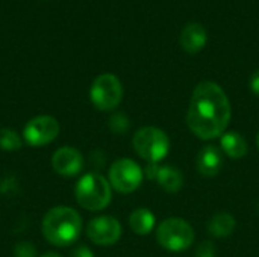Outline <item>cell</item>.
<instances>
[{
	"label": "cell",
	"mask_w": 259,
	"mask_h": 257,
	"mask_svg": "<svg viewBox=\"0 0 259 257\" xmlns=\"http://www.w3.org/2000/svg\"><path fill=\"white\" fill-rule=\"evenodd\" d=\"M132 147L141 159L150 164H158L170 151V138L164 130L146 126L135 132Z\"/></svg>",
	"instance_id": "277c9868"
},
{
	"label": "cell",
	"mask_w": 259,
	"mask_h": 257,
	"mask_svg": "<svg viewBox=\"0 0 259 257\" xmlns=\"http://www.w3.org/2000/svg\"><path fill=\"white\" fill-rule=\"evenodd\" d=\"M52 167L64 177H74L83 168V158L73 147H61L52 156Z\"/></svg>",
	"instance_id": "30bf717a"
},
{
	"label": "cell",
	"mask_w": 259,
	"mask_h": 257,
	"mask_svg": "<svg viewBox=\"0 0 259 257\" xmlns=\"http://www.w3.org/2000/svg\"><path fill=\"white\" fill-rule=\"evenodd\" d=\"M206 41H208V33L200 23H188L182 29L179 36L181 47L184 48V52L190 55H196L202 52L203 47L206 45Z\"/></svg>",
	"instance_id": "7c38bea8"
},
{
	"label": "cell",
	"mask_w": 259,
	"mask_h": 257,
	"mask_svg": "<svg viewBox=\"0 0 259 257\" xmlns=\"http://www.w3.org/2000/svg\"><path fill=\"white\" fill-rule=\"evenodd\" d=\"M250 89L255 95L259 97V70H256L250 77Z\"/></svg>",
	"instance_id": "7402d4cb"
},
{
	"label": "cell",
	"mask_w": 259,
	"mask_h": 257,
	"mask_svg": "<svg viewBox=\"0 0 259 257\" xmlns=\"http://www.w3.org/2000/svg\"><path fill=\"white\" fill-rule=\"evenodd\" d=\"M44 238L56 247H68L76 242L82 232L80 215L67 206L52 208L42 218Z\"/></svg>",
	"instance_id": "7a4b0ae2"
},
{
	"label": "cell",
	"mask_w": 259,
	"mask_h": 257,
	"mask_svg": "<svg viewBox=\"0 0 259 257\" xmlns=\"http://www.w3.org/2000/svg\"><path fill=\"white\" fill-rule=\"evenodd\" d=\"M256 145H258V150H259V132H258V135H256Z\"/></svg>",
	"instance_id": "cb8c5ba5"
},
{
	"label": "cell",
	"mask_w": 259,
	"mask_h": 257,
	"mask_svg": "<svg viewBox=\"0 0 259 257\" xmlns=\"http://www.w3.org/2000/svg\"><path fill=\"white\" fill-rule=\"evenodd\" d=\"M21 147V138L15 130L2 129L0 130V148L5 151H17Z\"/></svg>",
	"instance_id": "e0dca14e"
},
{
	"label": "cell",
	"mask_w": 259,
	"mask_h": 257,
	"mask_svg": "<svg viewBox=\"0 0 259 257\" xmlns=\"http://www.w3.org/2000/svg\"><path fill=\"white\" fill-rule=\"evenodd\" d=\"M14 254H15V257H35L36 256V248L30 242H20L15 245Z\"/></svg>",
	"instance_id": "d6986e66"
},
{
	"label": "cell",
	"mask_w": 259,
	"mask_h": 257,
	"mask_svg": "<svg viewBox=\"0 0 259 257\" xmlns=\"http://www.w3.org/2000/svg\"><path fill=\"white\" fill-rule=\"evenodd\" d=\"M237 221L228 212H219L208 221V233L214 238H228L235 232Z\"/></svg>",
	"instance_id": "9a60e30c"
},
{
	"label": "cell",
	"mask_w": 259,
	"mask_h": 257,
	"mask_svg": "<svg viewBox=\"0 0 259 257\" xmlns=\"http://www.w3.org/2000/svg\"><path fill=\"white\" fill-rule=\"evenodd\" d=\"M144 179L143 168L129 158L117 159L109 168V185L120 194L137 191Z\"/></svg>",
	"instance_id": "52a82bcc"
},
{
	"label": "cell",
	"mask_w": 259,
	"mask_h": 257,
	"mask_svg": "<svg viewBox=\"0 0 259 257\" xmlns=\"http://www.w3.org/2000/svg\"><path fill=\"white\" fill-rule=\"evenodd\" d=\"M220 145H222V151L228 158L235 161L243 159L249 151L247 141L240 132H225L220 138Z\"/></svg>",
	"instance_id": "5bb4252c"
},
{
	"label": "cell",
	"mask_w": 259,
	"mask_h": 257,
	"mask_svg": "<svg viewBox=\"0 0 259 257\" xmlns=\"http://www.w3.org/2000/svg\"><path fill=\"white\" fill-rule=\"evenodd\" d=\"M41 257H61L59 254H56V253H46V254H42Z\"/></svg>",
	"instance_id": "603a6c76"
},
{
	"label": "cell",
	"mask_w": 259,
	"mask_h": 257,
	"mask_svg": "<svg viewBox=\"0 0 259 257\" xmlns=\"http://www.w3.org/2000/svg\"><path fill=\"white\" fill-rule=\"evenodd\" d=\"M109 129L114 132V133H124L127 132L129 129V120L124 114H114L109 120Z\"/></svg>",
	"instance_id": "ac0fdd59"
},
{
	"label": "cell",
	"mask_w": 259,
	"mask_h": 257,
	"mask_svg": "<svg viewBox=\"0 0 259 257\" xmlns=\"http://www.w3.org/2000/svg\"><path fill=\"white\" fill-rule=\"evenodd\" d=\"M87 236L96 245H114L121 238V224L109 215L93 218L87 226Z\"/></svg>",
	"instance_id": "9c48e42d"
},
{
	"label": "cell",
	"mask_w": 259,
	"mask_h": 257,
	"mask_svg": "<svg viewBox=\"0 0 259 257\" xmlns=\"http://www.w3.org/2000/svg\"><path fill=\"white\" fill-rule=\"evenodd\" d=\"M59 123L55 117L38 115L27 121L23 129V138L30 147H42L50 144L59 135Z\"/></svg>",
	"instance_id": "ba28073f"
},
{
	"label": "cell",
	"mask_w": 259,
	"mask_h": 257,
	"mask_svg": "<svg viewBox=\"0 0 259 257\" xmlns=\"http://www.w3.org/2000/svg\"><path fill=\"white\" fill-rule=\"evenodd\" d=\"M155 180L168 194H176L184 186V174H182V171L179 168H176V167H171V165L158 167Z\"/></svg>",
	"instance_id": "4fadbf2b"
},
{
	"label": "cell",
	"mask_w": 259,
	"mask_h": 257,
	"mask_svg": "<svg viewBox=\"0 0 259 257\" xmlns=\"http://www.w3.org/2000/svg\"><path fill=\"white\" fill-rule=\"evenodd\" d=\"M194 257H215V247L211 241H203L197 245Z\"/></svg>",
	"instance_id": "ffe728a7"
},
{
	"label": "cell",
	"mask_w": 259,
	"mask_h": 257,
	"mask_svg": "<svg viewBox=\"0 0 259 257\" xmlns=\"http://www.w3.org/2000/svg\"><path fill=\"white\" fill-rule=\"evenodd\" d=\"M196 168L205 177H215L223 168V151L215 145H205L196 158Z\"/></svg>",
	"instance_id": "8fae6325"
},
{
	"label": "cell",
	"mask_w": 259,
	"mask_h": 257,
	"mask_svg": "<svg viewBox=\"0 0 259 257\" xmlns=\"http://www.w3.org/2000/svg\"><path fill=\"white\" fill-rule=\"evenodd\" d=\"M90 98L96 109L103 112L114 111L123 98V85L120 79L111 73L100 74L91 85Z\"/></svg>",
	"instance_id": "8992f818"
},
{
	"label": "cell",
	"mask_w": 259,
	"mask_h": 257,
	"mask_svg": "<svg viewBox=\"0 0 259 257\" xmlns=\"http://www.w3.org/2000/svg\"><path fill=\"white\" fill-rule=\"evenodd\" d=\"M232 118L231 101L223 88L211 80L200 82L190 100L187 124L190 130L203 141L222 136Z\"/></svg>",
	"instance_id": "6da1fadb"
},
{
	"label": "cell",
	"mask_w": 259,
	"mask_h": 257,
	"mask_svg": "<svg viewBox=\"0 0 259 257\" xmlns=\"http://www.w3.org/2000/svg\"><path fill=\"white\" fill-rule=\"evenodd\" d=\"M194 229L188 221L179 217L164 220L156 229L158 244L168 251H184L194 242Z\"/></svg>",
	"instance_id": "5b68a950"
},
{
	"label": "cell",
	"mask_w": 259,
	"mask_h": 257,
	"mask_svg": "<svg viewBox=\"0 0 259 257\" xmlns=\"http://www.w3.org/2000/svg\"><path fill=\"white\" fill-rule=\"evenodd\" d=\"M155 223H156V220H155L153 212L146 208L135 209L129 217V226H131L132 232L138 236L149 235L153 230Z\"/></svg>",
	"instance_id": "2e32d148"
},
{
	"label": "cell",
	"mask_w": 259,
	"mask_h": 257,
	"mask_svg": "<svg viewBox=\"0 0 259 257\" xmlns=\"http://www.w3.org/2000/svg\"><path fill=\"white\" fill-rule=\"evenodd\" d=\"M74 195L80 208L96 212L108 208L112 198V188L109 180L97 173L83 174L74 188Z\"/></svg>",
	"instance_id": "3957f363"
},
{
	"label": "cell",
	"mask_w": 259,
	"mask_h": 257,
	"mask_svg": "<svg viewBox=\"0 0 259 257\" xmlns=\"http://www.w3.org/2000/svg\"><path fill=\"white\" fill-rule=\"evenodd\" d=\"M71 257H94L93 251L85 247V245H79L77 248H74V251L71 253Z\"/></svg>",
	"instance_id": "44dd1931"
}]
</instances>
